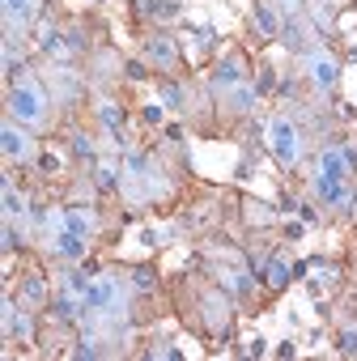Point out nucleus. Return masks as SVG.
I'll use <instances>...</instances> for the list:
<instances>
[{
    "label": "nucleus",
    "instance_id": "nucleus-1",
    "mask_svg": "<svg viewBox=\"0 0 357 361\" xmlns=\"http://www.w3.org/2000/svg\"><path fill=\"white\" fill-rule=\"evenodd\" d=\"M9 111H13V119L18 123H26V128H35V123H43V115H47V106H43V94L35 90V85H13V94H9Z\"/></svg>",
    "mask_w": 357,
    "mask_h": 361
},
{
    "label": "nucleus",
    "instance_id": "nucleus-2",
    "mask_svg": "<svg viewBox=\"0 0 357 361\" xmlns=\"http://www.w3.org/2000/svg\"><path fill=\"white\" fill-rule=\"evenodd\" d=\"M268 145H272L277 161H285V166H294V161L302 157V132H298L289 119H272V123H268Z\"/></svg>",
    "mask_w": 357,
    "mask_h": 361
},
{
    "label": "nucleus",
    "instance_id": "nucleus-3",
    "mask_svg": "<svg viewBox=\"0 0 357 361\" xmlns=\"http://www.w3.org/2000/svg\"><path fill=\"white\" fill-rule=\"evenodd\" d=\"M315 192H319V200H327L332 209H349V204H353V192H349L344 178H323V174H319Z\"/></svg>",
    "mask_w": 357,
    "mask_h": 361
},
{
    "label": "nucleus",
    "instance_id": "nucleus-4",
    "mask_svg": "<svg viewBox=\"0 0 357 361\" xmlns=\"http://www.w3.org/2000/svg\"><path fill=\"white\" fill-rule=\"evenodd\" d=\"M319 174H323V178H349V157H344L336 145H323V153H319Z\"/></svg>",
    "mask_w": 357,
    "mask_h": 361
},
{
    "label": "nucleus",
    "instance_id": "nucleus-5",
    "mask_svg": "<svg viewBox=\"0 0 357 361\" xmlns=\"http://www.w3.org/2000/svg\"><path fill=\"white\" fill-rule=\"evenodd\" d=\"M310 77H315V85H336V77H340V64L332 60V56H315L310 60Z\"/></svg>",
    "mask_w": 357,
    "mask_h": 361
},
{
    "label": "nucleus",
    "instance_id": "nucleus-6",
    "mask_svg": "<svg viewBox=\"0 0 357 361\" xmlns=\"http://www.w3.org/2000/svg\"><path fill=\"white\" fill-rule=\"evenodd\" d=\"M145 56H149L153 64H162V68H166V64H174V43H170L166 35H153V39L145 43Z\"/></svg>",
    "mask_w": 357,
    "mask_h": 361
},
{
    "label": "nucleus",
    "instance_id": "nucleus-7",
    "mask_svg": "<svg viewBox=\"0 0 357 361\" xmlns=\"http://www.w3.org/2000/svg\"><path fill=\"white\" fill-rule=\"evenodd\" d=\"M56 251H60L64 259H81V255H85V238L73 234V230H56Z\"/></svg>",
    "mask_w": 357,
    "mask_h": 361
},
{
    "label": "nucleus",
    "instance_id": "nucleus-8",
    "mask_svg": "<svg viewBox=\"0 0 357 361\" xmlns=\"http://www.w3.org/2000/svg\"><path fill=\"white\" fill-rule=\"evenodd\" d=\"M136 9H140V18H157V22H170L178 13L174 0H136Z\"/></svg>",
    "mask_w": 357,
    "mask_h": 361
},
{
    "label": "nucleus",
    "instance_id": "nucleus-9",
    "mask_svg": "<svg viewBox=\"0 0 357 361\" xmlns=\"http://www.w3.org/2000/svg\"><path fill=\"white\" fill-rule=\"evenodd\" d=\"M238 81H243V64H238V60H222L217 73H213V85H217V90H234Z\"/></svg>",
    "mask_w": 357,
    "mask_h": 361
},
{
    "label": "nucleus",
    "instance_id": "nucleus-10",
    "mask_svg": "<svg viewBox=\"0 0 357 361\" xmlns=\"http://www.w3.org/2000/svg\"><path fill=\"white\" fill-rule=\"evenodd\" d=\"M5 13L13 26H26L35 13H39V0H5Z\"/></svg>",
    "mask_w": 357,
    "mask_h": 361
},
{
    "label": "nucleus",
    "instance_id": "nucleus-11",
    "mask_svg": "<svg viewBox=\"0 0 357 361\" xmlns=\"http://www.w3.org/2000/svg\"><path fill=\"white\" fill-rule=\"evenodd\" d=\"M0 140H5V153H9V157H26V153H30V140H26V132H18L13 123H9L5 132H0Z\"/></svg>",
    "mask_w": 357,
    "mask_h": 361
},
{
    "label": "nucleus",
    "instance_id": "nucleus-12",
    "mask_svg": "<svg viewBox=\"0 0 357 361\" xmlns=\"http://www.w3.org/2000/svg\"><path fill=\"white\" fill-rule=\"evenodd\" d=\"M98 115H102V123L111 128L115 145H123V119H119V106H115V102H102V106H98Z\"/></svg>",
    "mask_w": 357,
    "mask_h": 361
},
{
    "label": "nucleus",
    "instance_id": "nucleus-13",
    "mask_svg": "<svg viewBox=\"0 0 357 361\" xmlns=\"http://www.w3.org/2000/svg\"><path fill=\"white\" fill-rule=\"evenodd\" d=\"M64 230H73V234H81V238H85V234L94 230V217H90V213H81V209H68V213H64Z\"/></svg>",
    "mask_w": 357,
    "mask_h": 361
},
{
    "label": "nucleus",
    "instance_id": "nucleus-14",
    "mask_svg": "<svg viewBox=\"0 0 357 361\" xmlns=\"http://www.w3.org/2000/svg\"><path fill=\"white\" fill-rule=\"evenodd\" d=\"M255 26H260V30H264L268 39H272V35L281 30V22H277V13H272L268 5H255Z\"/></svg>",
    "mask_w": 357,
    "mask_h": 361
},
{
    "label": "nucleus",
    "instance_id": "nucleus-15",
    "mask_svg": "<svg viewBox=\"0 0 357 361\" xmlns=\"http://www.w3.org/2000/svg\"><path fill=\"white\" fill-rule=\"evenodd\" d=\"M264 281H268V289H285V285H289V264H285V259L268 264V276H264Z\"/></svg>",
    "mask_w": 357,
    "mask_h": 361
},
{
    "label": "nucleus",
    "instance_id": "nucleus-16",
    "mask_svg": "<svg viewBox=\"0 0 357 361\" xmlns=\"http://www.w3.org/2000/svg\"><path fill=\"white\" fill-rule=\"evenodd\" d=\"M22 298H26L30 306H39V302L47 298V285H43V276H26V285H22Z\"/></svg>",
    "mask_w": 357,
    "mask_h": 361
},
{
    "label": "nucleus",
    "instance_id": "nucleus-17",
    "mask_svg": "<svg viewBox=\"0 0 357 361\" xmlns=\"http://www.w3.org/2000/svg\"><path fill=\"white\" fill-rule=\"evenodd\" d=\"M39 47H43L47 56H56V51H64L68 43H64V35H60L56 26H47V30H43V39H39Z\"/></svg>",
    "mask_w": 357,
    "mask_h": 361
},
{
    "label": "nucleus",
    "instance_id": "nucleus-18",
    "mask_svg": "<svg viewBox=\"0 0 357 361\" xmlns=\"http://www.w3.org/2000/svg\"><path fill=\"white\" fill-rule=\"evenodd\" d=\"M230 106H234V111L255 106V90H251V85H234V90H230Z\"/></svg>",
    "mask_w": 357,
    "mask_h": 361
},
{
    "label": "nucleus",
    "instance_id": "nucleus-19",
    "mask_svg": "<svg viewBox=\"0 0 357 361\" xmlns=\"http://www.w3.org/2000/svg\"><path fill=\"white\" fill-rule=\"evenodd\" d=\"M56 314H60V319H77V314H81V310H77V302H73V289L56 298Z\"/></svg>",
    "mask_w": 357,
    "mask_h": 361
},
{
    "label": "nucleus",
    "instance_id": "nucleus-20",
    "mask_svg": "<svg viewBox=\"0 0 357 361\" xmlns=\"http://www.w3.org/2000/svg\"><path fill=\"white\" fill-rule=\"evenodd\" d=\"M5 213H9V217H22V213H26V209H22V196H18L13 188H5Z\"/></svg>",
    "mask_w": 357,
    "mask_h": 361
},
{
    "label": "nucleus",
    "instance_id": "nucleus-21",
    "mask_svg": "<svg viewBox=\"0 0 357 361\" xmlns=\"http://www.w3.org/2000/svg\"><path fill=\"white\" fill-rule=\"evenodd\" d=\"M119 183V170L115 166H98V188H115Z\"/></svg>",
    "mask_w": 357,
    "mask_h": 361
},
{
    "label": "nucleus",
    "instance_id": "nucleus-22",
    "mask_svg": "<svg viewBox=\"0 0 357 361\" xmlns=\"http://www.w3.org/2000/svg\"><path fill=\"white\" fill-rule=\"evenodd\" d=\"M162 102L166 106H183V90H178V85H162Z\"/></svg>",
    "mask_w": 357,
    "mask_h": 361
},
{
    "label": "nucleus",
    "instance_id": "nucleus-23",
    "mask_svg": "<svg viewBox=\"0 0 357 361\" xmlns=\"http://www.w3.org/2000/svg\"><path fill=\"white\" fill-rule=\"evenodd\" d=\"M90 285H94V281H85L81 272H68V289H73V293H81V298H85V289H90Z\"/></svg>",
    "mask_w": 357,
    "mask_h": 361
},
{
    "label": "nucleus",
    "instance_id": "nucleus-24",
    "mask_svg": "<svg viewBox=\"0 0 357 361\" xmlns=\"http://www.w3.org/2000/svg\"><path fill=\"white\" fill-rule=\"evenodd\" d=\"M340 353H357V327L340 331Z\"/></svg>",
    "mask_w": 357,
    "mask_h": 361
},
{
    "label": "nucleus",
    "instance_id": "nucleus-25",
    "mask_svg": "<svg viewBox=\"0 0 357 361\" xmlns=\"http://www.w3.org/2000/svg\"><path fill=\"white\" fill-rule=\"evenodd\" d=\"M285 43H289V47H302V26H298V22L285 26Z\"/></svg>",
    "mask_w": 357,
    "mask_h": 361
},
{
    "label": "nucleus",
    "instance_id": "nucleus-26",
    "mask_svg": "<svg viewBox=\"0 0 357 361\" xmlns=\"http://www.w3.org/2000/svg\"><path fill=\"white\" fill-rule=\"evenodd\" d=\"M73 149H77L81 157H90V153H94V140H90V136H73Z\"/></svg>",
    "mask_w": 357,
    "mask_h": 361
},
{
    "label": "nucleus",
    "instance_id": "nucleus-27",
    "mask_svg": "<svg viewBox=\"0 0 357 361\" xmlns=\"http://www.w3.org/2000/svg\"><path fill=\"white\" fill-rule=\"evenodd\" d=\"M128 77H132V81H145L149 73H145V64H136V60H132V64H128Z\"/></svg>",
    "mask_w": 357,
    "mask_h": 361
},
{
    "label": "nucleus",
    "instance_id": "nucleus-28",
    "mask_svg": "<svg viewBox=\"0 0 357 361\" xmlns=\"http://www.w3.org/2000/svg\"><path fill=\"white\" fill-rule=\"evenodd\" d=\"M136 285L149 289V285H153V272H149V268H136Z\"/></svg>",
    "mask_w": 357,
    "mask_h": 361
},
{
    "label": "nucleus",
    "instance_id": "nucleus-29",
    "mask_svg": "<svg viewBox=\"0 0 357 361\" xmlns=\"http://www.w3.org/2000/svg\"><path fill=\"white\" fill-rule=\"evenodd\" d=\"M145 119H149V123H162V102H153V106L145 111Z\"/></svg>",
    "mask_w": 357,
    "mask_h": 361
}]
</instances>
